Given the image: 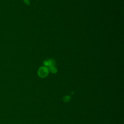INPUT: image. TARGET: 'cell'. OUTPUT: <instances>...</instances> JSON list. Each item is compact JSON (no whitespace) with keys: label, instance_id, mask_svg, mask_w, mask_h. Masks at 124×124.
Returning <instances> with one entry per match:
<instances>
[{"label":"cell","instance_id":"obj_1","mask_svg":"<svg viewBox=\"0 0 124 124\" xmlns=\"http://www.w3.org/2000/svg\"><path fill=\"white\" fill-rule=\"evenodd\" d=\"M48 69L47 68L45 67H41L38 71V75L40 77L44 78L46 77L48 74Z\"/></svg>","mask_w":124,"mask_h":124}]
</instances>
